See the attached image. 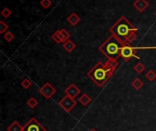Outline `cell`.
<instances>
[{"instance_id": "1", "label": "cell", "mask_w": 156, "mask_h": 131, "mask_svg": "<svg viewBox=\"0 0 156 131\" xmlns=\"http://www.w3.org/2000/svg\"><path fill=\"white\" fill-rule=\"evenodd\" d=\"M119 66L118 61L107 60L105 63L99 61L87 73V77L99 88H102L114 75Z\"/></svg>"}, {"instance_id": "2", "label": "cell", "mask_w": 156, "mask_h": 131, "mask_svg": "<svg viewBox=\"0 0 156 131\" xmlns=\"http://www.w3.org/2000/svg\"><path fill=\"white\" fill-rule=\"evenodd\" d=\"M138 28L134 26L124 16H122L111 27L110 32L114 36L122 46L130 45L137 38Z\"/></svg>"}, {"instance_id": "3", "label": "cell", "mask_w": 156, "mask_h": 131, "mask_svg": "<svg viewBox=\"0 0 156 131\" xmlns=\"http://www.w3.org/2000/svg\"><path fill=\"white\" fill-rule=\"evenodd\" d=\"M122 47V44L112 35L99 47V51L107 57V60L117 61L121 57Z\"/></svg>"}, {"instance_id": "4", "label": "cell", "mask_w": 156, "mask_h": 131, "mask_svg": "<svg viewBox=\"0 0 156 131\" xmlns=\"http://www.w3.org/2000/svg\"><path fill=\"white\" fill-rule=\"evenodd\" d=\"M145 48H154V47H133L131 45H125L122 46L121 50V57L125 62L130 61L133 57H135L136 59H140L138 56H136V52L139 49H145Z\"/></svg>"}, {"instance_id": "5", "label": "cell", "mask_w": 156, "mask_h": 131, "mask_svg": "<svg viewBox=\"0 0 156 131\" xmlns=\"http://www.w3.org/2000/svg\"><path fill=\"white\" fill-rule=\"evenodd\" d=\"M76 105H77L76 100L67 95L64 98H62L58 102V106L67 113H69L76 107Z\"/></svg>"}, {"instance_id": "6", "label": "cell", "mask_w": 156, "mask_h": 131, "mask_svg": "<svg viewBox=\"0 0 156 131\" xmlns=\"http://www.w3.org/2000/svg\"><path fill=\"white\" fill-rule=\"evenodd\" d=\"M23 131H47V129L36 118H31L24 126Z\"/></svg>"}, {"instance_id": "7", "label": "cell", "mask_w": 156, "mask_h": 131, "mask_svg": "<svg viewBox=\"0 0 156 131\" xmlns=\"http://www.w3.org/2000/svg\"><path fill=\"white\" fill-rule=\"evenodd\" d=\"M70 37V34L64 28L58 29L57 31H55L52 35H51V38L57 43V44H60V43H65L67 40H69Z\"/></svg>"}, {"instance_id": "8", "label": "cell", "mask_w": 156, "mask_h": 131, "mask_svg": "<svg viewBox=\"0 0 156 131\" xmlns=\"http://www.w3.org/2000/svg\"><path fill=\"white\" fill-rule=\"evenodd\" d=\"M38 91H39L40 95H42L46 99H49L56 94L57 90L49 82H47L39 88Z\"/></svg>"}, {"instance_id": "9", "label": "cell", "mask_w": 156, "mask_h": 131, "mask_svg": "<svg viewBox=\"0 0 156 131\" xmlns=\"http://www.w3.org/2000/svg\"><path fill=\"white\" fill-rule=\"evenodd\" d=\"M64 93L67 96H69V97H70V98L75 99L80 94V89L77 87L76 84L71 83L68 88H66V89L64 90Z\"/></svg>"}, {"instance_id": "10", "label": "cell", "mask_w": 156, "mask_h": 131, "mask_svg": "<svg viewBox=\"0 0 156 131\" xmlns=\"http://www.w3.org/2000/svg\"><path fill=\"white\" fill-rule=\"evenodd\" d=\"M133 5L134 8L140 13H143L150 5L147 0H135Z\"/></svg>"}, {"instance_id": "11", "label": "cell", "mask_w": 156, "mask_h": 131, "mask_svg": "<svg viewBox=\"0 0 156 131\" xmlns=\"http://www.w3.org/2000/svg\"><path fill=\"white\" fill-rule=\"evenodd\" d=\"M67 21L71 25V26H77L80 22V17L78 16V14L76 13H71L68 17H67Z\"/></svg>"}, {"instance_id": "12", "label": "cell", "mask_w": 156, "mask_h": 131, "mask_svg": "<svg viewBox=\"0 0 156 131\" xmlns=\"http://www.w3.org/2000/svg\"><path fill=\"white\" fill-rule=\"evenodd\" d=\"M62 47H63V48H64L68 53H70V52H72V51L76 48V44H75L72 40L69 39V40H67L65 43L62 44Z\"/></svg>"}, {"instance_id": "13", "label": "cell", "mask_w": 156, "mask_h": 131, "mask_svg": "<svg viewBox=\"0 0 156 131\" xmlns=\"http://www.w3.org/2000/svg\"><path fill=\"white\" fill-rule=\"evenodd\" d=\"M78 101H79L83 107H87V106L92 101V99H91V98H90L88 94H82V95L79 98Z\"/></svg>"}, {"instance_id": "14", "label": "cell", "mask_w": 156, "mask_h": 131, "mask_svg": "<svg viewBox=\"0 0 156 131\" xmlns=\"http://www.w3.org/2000/svg\"><path fill=\"white\" fill-rule=\"evenodd\" d=\"M24 127H22L18 121H13L6 129L7 131H23Z\"/></svg>"}, {"instance_id": "15", "label": "cell", "mask_w": 156, "mask_h": 131, "mask_svg": "<svg viewBox=\"0 0 156 131\" xmlns=\"http://www.w3.org/2000/svg\"><path fill=\"white\" fill-rule=\"evenodd\" d=\"M144 81H143L141 78H135V79L132 82V86H133V88H134V89H136V90L141 89V88L144 87Z\"/></svg>"}, {"instance_id": "16", "label": "cell", "mask_w": 156, "mask_h": 131, "mask_svg": "<svg viewBox=\"0 0 156 131\" xmlns=\"http://www.w3.org/2000/svg\"><path fill=\"white\" fill-rule=\"evenodd\" d=\"M145 78H146L148 81H150V82H152V81L155 80L156 72H154V70H152V69L148 70V71H147V73L145 74Z\"/></svg>"}, {"instance_id": "17", "label": "cell", "mask_w": 156, "mask_h": 131, "mask_svg": "<svg viewBox=\"0 0 156 131\" xmlns=\"http://www.w3.org/2000/svg\"><path fill=\"white\" fill-rule=\"evenodd\" d=\"M133 69H134V71H135L136 73H138V74H142V73L144 71V69H145V66H144L143 63L139 62V63H137V64L134 66Z\"/></svg>"}, {"instance_id": "18", "label": "cell", "mask_w": 156, "mask_h": 131, "mask_svg": "<svg viewBox=\"0 0 156 131\" xmlns=\"http://www.w3.org/2000/svg\"><path fill=\"white\" fill-rule=\"evenodd\" d=\"M27 106H28L30 109H35V108L38 105V101H37V98H35L34 97H32V98H30L27 100Z\"/></svg>"}, {"instance_id": "19", "label": "cell", "mask_w": 156, "mask_h": 131, "mask_svg": "<svg viewBox=\"0 0 156 131\" xmlns=\"http://www.w3.org/2000/svg\"><path fill=\"white\" fill-rule=\"evenodd\" d=\"M21 86H22V88H25V89H28L29 88H31V86H32V82H31V80H30V79H28V78H25V79H23V80L21 81Z\"/></svg>"}, {"instance_id": "20", "label": "cell", "mask_w": 156, "mask_h": 131, "mask_svg": "<svg viewBox=\"0 0 156 131\" xmlns=\"http://www.w3.org/2000/svg\"><path fill=\"white\" fill-rule=\"evenodd\" d=\"M8 31V26L7 24H5V21L0 20V34H5V32Z\"/></svg>"}, {"instance_id": "21", "label": "cell", "mask_w": 156, "mask_h": 131, "mask_svg": "<svg viewBox=\"0 0 156 131\" xmlns=\"http://www.w3.org/2000/svg\"><path fill=\"white\" fill-rule=\"evenodd\" d=\"M14 38H15V36L10 31H7L4 34V39L7 42H12L14 40Z\"/></svg>"}, {"instance_id": "22", "label": "cell", "mask_w": 156, "mask_h": 131, "mask_svg": "<svg viewBox=\"0 0 156 131\" xmlns=\"http://www.w3.org/2000/svg\"><path fill=\"white\" fill-rule=\"evenodd\" d=\"M11 15H12V11H11L9 8H7V7L3 8L2 11H1V16H2L4 18H8Z\"/></svg>"}, {"instance_id": "23", "label": "cell", "mask_w": 156, "mask_h": 131, "mask_svg": "<svg viewBox=\"0 0 156 131\" xmlns=\"http://www.w3.org/2000/svg\"><path fill=\"white\" fill-rule=\"evenodd\" d=\"M51 5H52L51 0H40V5L45 9H48V7H50Z\"/></svg>"}, {"instance_id": "24", "label": "cell", "mask_w": 156, "mask_h": 131, "mask_svg": "<svg viewBox=\"0 0 156 131\" xmlns=\"http://www.w3.org/2000/svg\"><path fill=\"white\" fill-rule=\"evenodd\" d=\"M89 131H98V130H97V129H90Z\"/></svg>"}]
</instances>
